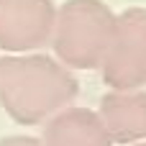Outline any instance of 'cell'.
<instances>
[{"instance_id": "1", "label": "cell", "mask_w": 146, "mask_h": 146, "mask_svg": "<svg viewBox=\"0 0 146 146\" xmlns=\"http://www.w3.org/2000/svg\"><path fill=\"white\" fill-rule=\"evenodd\" d=\"M56 49L74 64H92L110 44L115 15L100 0H67L54 15Z\"/></svg>"}, {"instance_id": "2", "label": "cell", "mask_w": 146, "mask_h": 146, "mask_svg": "<svg viewBox=\"0 0 146 146\" xmlns=\"http://www.w3.org/2000/svg\"><path fill=\"white\" fill-rule=\"evenodd\" d=\"M51 0H0V46L31 49L38 46L54 28Z\"/></svg>"}]
</instances>
